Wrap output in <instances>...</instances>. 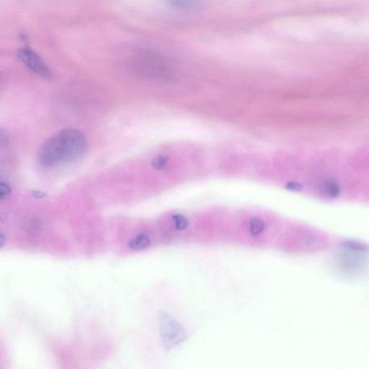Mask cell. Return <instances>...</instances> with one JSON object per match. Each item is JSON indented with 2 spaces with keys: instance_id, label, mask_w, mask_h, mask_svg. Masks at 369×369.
<instances>
[{
  "instance_id": "9c48e42d",
  "label": "cell",
  "mask_w": 369,
  "mask_h": 369,
  "mask_svg": "<svg viewBox=\"0 0 369 369\" xmlns=\"http://www.w3.org/2000/svg\"><path fill=\"white\" fill-rule=\"evenodd\" d=\"M10 193V188L8 184L2 182L0 184V198L3 199L9 195Z\"/></svg>"
},
{
  "instance_id": "277c9868",
  "label": "cell",
  "mask_w": 369,
  "mask_h": 369,
  "mask_svg": "<svg viewBox=\"0 0 369 369\" xmlns=\"http://www.w3.org/2000/svg\"><path fill=\"white\" fill-rule=\"evenodd\" d=\"M169 1L178 8L189 10L202 5L206 0H169Z\"/></svg>"
},
{
  "instance_id": "6da1fadb",
  "label": "cell",
  "mask_w": 369,
  "mask_h": 369,
  "mask_svg": "<svg viewBox=\"0 0 369 369\" xmlns=\"http://www.w3.org/2000/svg\"><path fill=\"white\" fill-rule=\"evenodd\" d=\"M87 150V140L80 131L64 129L44 143L40 150L39 160L45 167H55L81 158Z\"/></svg>"
},
{
  "instance_id": "52a82bcc",
  "label": "cell",
  "mask_w": 369,
  "mask_h": 369,
  "mask_svg": "<svg viewBox=\"0 0 369 369\" xmlns=\"http://www.w3.org/2000/svg\"><path fill=\"white\" fill-rule=\"evenodd\" d=\"M173 221L176 228L179 230L186 229L189 225V222L186 217L181 215H176L173 216Z\"/></svg>"
},
{
  "instance_id": "5b68a950",
  "label": "cell",
  "mask_w": 369,
  "mask_h": 369,
  "mask_svg": "<svg viewBox=\"0 0 369 369\" xmlns=\"http://www.w3.org/2000/svg\"><path fill=\"white\" fill-rule=\"evenodd\" d=\"M150 244V240L147 234H140L134 238H133L129 243V247L133 249H143L147 247Z\"/></svg>"
},
{
  "instance_id": "30bf717a",
  "label": "cell",
  "mask_w": 369,
  "mask_h": 369,
  "mask_svg": "<svg viewBox=\"0 0 369 369\" xmlns=\"http://www.w3.org/2000/svg\"><path fill=\"white\" fill-rule=\"evenodd\" d=\"M33 196H35L36 198H41L45 196V194L40 191H35L32 193Z\"/></svg>"
},
{
  "instance_id": "7a4b0ae2",
  "label": "cell",
  "mask_w": 369,
  "mask_h": 369,
  "mask_svg": "<svg viewBox=\"0 0 369 369\" xmlns=\"http://www.w3.org/2000/svg\"><path fill=\"white\" fill-rule=\"evenodd\" d=\"M161 337L164 346L172 348L187 339L183 328L166 313L160 316Z\"/></svg>"
},
{
  "instance_id": "8992f818",
  "label": "cell",
  "mask_w": 369,
  "mask_h": 369,
  "mask_svg": "<svg viewBox=\"0 0 369 369\" xmlns=\"http://www.w3.org/2000/svg\"><path fill=\"white\" fill-rule=\"evenodd\" d=\"M265 227V223L258 218H253L249 223V230L254 236H258L264 231Z\"/></svg>"
},
{
  "instance_id": "ba28073f",
  "label": "cell",
  "mask_w": 369,
  "mask_h": 369,
  "mask_svg": "<svg viewBox=\"0 0 369 369\" xmlns=\"http://www.w3.org/2000/svg\"><path fill=\"white\" fill-rule=\"evenodd\" d=\"M167 161H169V159H167L166 157L159 156L157 158L154 159L152 162V166L153 167V169L155 170L162 171L166 167Z\"/></svg>"
},
{
  "instance_id": "3957f363",
  "label": "cell",
  "mask_w": 369,
  "mask_h": 369,
  "mask_svg": "<svg viewBox=\"0 0 369 369\" xmlns=\"http://www.w3.org/2000/svg\"><path fill=\"white\" fill-rule=\"evenodd\" d=\"M19 58L33 73L44 77L50 76V72L43 60L28 48L21 49L18 53Z\"/></svg>"
}]
</instances>
